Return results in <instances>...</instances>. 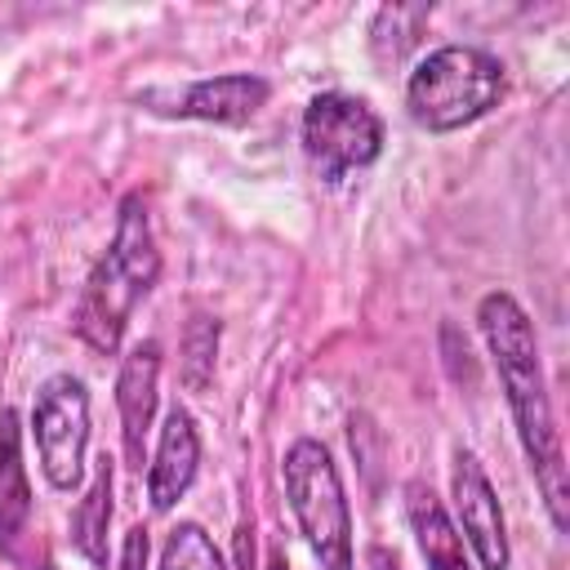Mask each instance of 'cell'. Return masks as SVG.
Wrapping results in <instances>:
<instances>
[{"label":"cell","instance_id":"1","mask_svg":"<svg viewBox=\"0 0 570 570\" xmlns=\"http://www.w3.org/2000/svg\"><path fill=\"white\" fill-rule=\"evenodd\" d=\"M476 325H481L485 347L494 356V370H499V383H503L521 450L530 459L534 485L543 494V508H548L557 530H570L566 454H561V436H557V414H552V396H548L534 325H530L525 307L508 289H494V294H485L476 303Z\"/></svg>","mask_w":570,"mask_h":570},{"label":"cell","instance_id":"2","mask_svg":"<svg viewBox=\"0 0 570 570\" xmlns=\"http://www.w3.org/2000/svg\"><path fill=\"white\" fill-rule=\"evenodd\" d=\"M160 281V249L151 236V218H147V200L138 191H129L120 200V218H116V236L107 245V254L89 267L80 303H76V334L111 356L125 338V325L134 316V307L156 289Z\"/></svg>","mask_w":570,"mask_h":570},{"label":"cell","instance_id":"3","mask_svg":"<svg viewBox=\"0 0 570 570\" xmlns=\"http://www.w3.org/2000/svg\"><path fill=\"white\" fill-rule=\"evenodd\" d=\"M508 89L503 62L476 45L432 49L405 80V111L428 134H454L499 107Z\"/></svg>","mask_w":570,"mask_h":570},{"label":"cell","instance_id":"4","mask_svg":"<svg viewBox=\"0 0 570 570\" xmlns=\"http://www.w3.org/2000/svg\"><path fill=\"white\" fill-rule=\"evenodd\" d=\"M281 472H285L289 512L321 570H352V508L330 450L312 436H298L285 450Z\"/></svg>","mask_w":570,"mask_h":570},{"label":"cell","instance_id":"5","mask_svg":"<svg viewBox=\"0 0 570 570\" xmlns=\"http://www.w3.org/2000/svg\"><path fill=\"white\" fill-rule=\"evenodd\" d=\"M303 151L325 183H338L383 156V120L356 94H316L303 107Z\"/></svg>","mask_w":570,"mask_h":570},{"label":"cell","instance_id":"6","mask_svg":"<svg viewBox=\"0 0 570 570\" xmlns=\"http://www.w3.org/2000/svg\"><path fill=\"white\" fill-rule=\"evenodd\" d=\"M31 436L53 490H76L89 445V392L76 374H49L31 401Z\"/></svg>","mask_w":570,"mask_h":570},{"label":"cell","instance_id":"7","mask_svg":"<svg viewBox=\"0 0 570 570\" xmlns=\"http://www.w3.org/2000/svg\"><path fill=\"white\" fill-rule=\"evenodd\" d=\"M272 98V85L249 71L205 76L183 89H142L138 102L169 120H205V125H249Z\"/></svg>","mask_w":570,"mask_h":570},{"label":"cell","instance_id":"8","mask_svg":"<svg viewBox=\"0 0 570 570\" xmlns=\"http://www.w3.org/2000/svg\"><path fill=\"white\" fill-rule=\"evenodd\" d=\"M450 499H454V517H459L454 530H459V539H468L481 570H508L512 548H508L503 508H499V494H494V485H490V476L472 450H454Z\"/></svg>","mask_w":570,"mask_h":570},{"label":"cell","instance_id":"9","mask_svg":"<svg viewBox=\"0 0 570 570\" xmlns=\"http://www.w3.org/2000/svg\"><path fill=\"white\" fill-rule=\"evenodd\" d=\"M156 396H160V343L138 338L116 374V410H120V445L134 472H142V450L147 432L156 419Z\"/></svg>","mask_w":570,"mask_h":570},{"label":"cell","instance_id":"10","mask_svg":"<svg viewBox=\"0 0 570 570\" xmlns=\"http://www.w3.org/2000/svg\"><path fill=\"white\" fill-rule=\"evenodd\" d=\"M196 468H200V432H196V419L174 405L165 414V428H160V441H156V459L147 468V499L156 512H169L196 481Z\"/></svg>","mask_w":570,"mask_h":570},{"label":"cell","instance_id":"11","mask_svg":"<svg viewBox=\"0 0 570 570\" xmlns=\"http://www.w3.org/2000/svg\"><path fill=\"white\" fill-rule=\"evenodd\" d=\"M27 521H31V485L22 463V428L18 414L4 410L0 414V557L18 552Z\"/></svg>","mask_w":570,"mask_h":570},{"label":"cell","instance_id":"12","mask_svg":"<svg viewBox=\"0 0 570 570\" xmlns=\"http://www.w3.org/2000/svg\"><path fill=\"white\" fill-rule=\"evenodd\" d=\"M405 517H410V530L419 539L428 570H472L463 557V539L428 481H405Z\"/></svg>","mask_w":570,"mask_h":570},{"label":"cell","instance_id":"13","mask_svg":"<svg viewBox=\"0 0 570 570\" xmlns=\"http://www.w3.org/2000/svg\"><path fill=\"white\" fill-rule=\"evenodd\" d=\"M107 525H111V459L94 463V481L71 512V543L89 566H107Z\"/></svg>","mask_w":570,"mask_h":570},{"label":"cell","instance_id":"14","mask_svg":"<svg viewBox=\"0 0 570 570\" xmlns=\"http://www.w3.org/2000/svg\"><path fill=\"white\" fill-rule=\"evenodd\" d=\"M428 18H432L428 4H383V9L374 13V22H370L374 58H379L383 67H387V62H401V58L419 45Z\"/></svg>","mask_w":570,"mask_h":570},{"label":"cell","instance_id":"15","mask_svg":"<svg viewBox=\"0 0 570 570\" xmlns=\"http://www.w3.org/2000/svg\"><path fill=\"white\" fill-rule=\"evenodd\" d=\"M218 321L209 312H191L183 325V356H178V379L187 392H209L214 383V361H218Z\"/></svg>","mask_w":570,"mask_h":570},{"label":"cell","instance_id":"16","mask_svg":"<svg viewBox=\"0 0 570 570\" xmlns=\"http://www.w3.org/2000/svg\"><path fill=\"white\" fill-rule=\"evenodd\" d=\"M160 570H227V566H223V552L214 548V539L196 521H183L165 539Z\"/></svg>","mask_w":570,"mask_h":570},{"label":"cell","instance_id":"17","mask_svg":"<svg viewBox=\"0 0 570 570\" xmlns=\"http://www.w3.org/2000/svg\"><path fill=\"white\" fill-rule=\"evenodd\" d=\"M147 552H151L147 530L134 525V530L125 534V543H120V570H147Z\"/></svg>","mask_w":570,"mask_h":570},{"label":"cell","instance_id":"18","mask_svg":"<svg viewBox=\"0 0 570 570\" xmlns=\"http://www.w3.org/2000/svg\"><path fill=\"white\" fill-rule=\"evenodd\" d=\"M232 566H236V570H258V566H254V525H249V521H240V525H236Z\"/></svg>","mask_w":570,"mask_h":570},{"label":"cell","instance_id":"19","mask_svg":"<svg viewBox=\"0 0 570 570\" xmlns=\"http://www.w3.org/2000/svg\"><path fill=\"white\" fill-rule=\"evenodd\" d=\"M365 566H370V570H401L396 552H392V548H383V543H370V552H365Z\"/></svg>","mask_w":570,"mask_h":570},{"label":"cell","instance_id":"20","mask_svg":"<svg viewBox=\"0 0 570 570\" xmlns=\"http://www.w3.org/2000/svg\"><path fill=\"white\" fill-rule=\"evenodd\" d=\"M267 570H289V561H285V552H276V557H272V566H267Z\"/></svg>","mask_w":570,"mask_h":570}]
</instances>
